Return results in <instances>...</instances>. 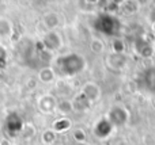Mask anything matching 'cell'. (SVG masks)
Instances as JSON below:
<instances>
[{
	"label": "cell",
	"mask_w": 155,
	"mask_h": 145,
	"mask_svg": "<svg viewBox=\"0 0 155 145\" xmlns=\"http://www.w3.org/2000/svg\"><path fill=\"white\" fill-rule=\"evenodd\" d=\"M12 34V23L8 19L0 18V38H8Z\"/></svg>",
	"instance_id": "cell-1"
},
{
	"label": "cell",
	"mask_w": 155,
	"mask_h": 145,
	"mask_svg": "<svg viewBox=\"0 0 155 145\" xmlns=\"http://www.w3.org/2000/svg\"><path fill=\"white\" fill-rule=\"evenodd\" d=\"M0 145H10V141L8 140H0Z\"/></svg>",
	"instance_id": "cell-2"
}]
</instances>
